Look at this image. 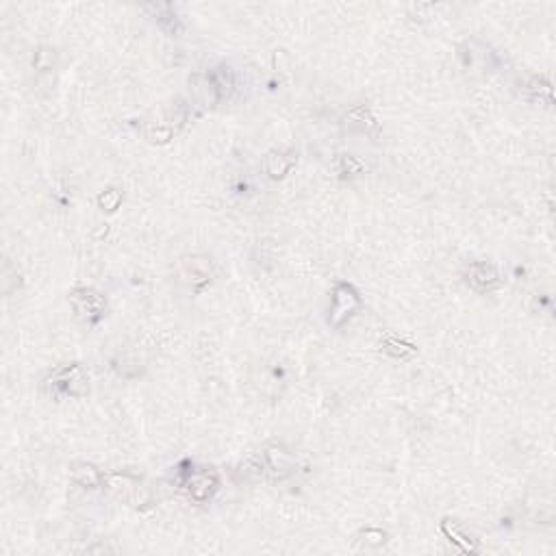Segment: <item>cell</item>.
Instances as JSON below:
<instances>
[{
    "label": "cell",
    "instance_id": "cell-1",
    "mask_svg": "<svg viewBox=\"0 0 556 556\" xmlns=\"http://www.w3.org/2000/svg\"><path fill=\"white\" fill-rule=\"evenodd\" d=\"M359 304H361V300H359L357 291L353 287L345 285V283L337 285L333 291V309H331L333 326H341L343 321L359 309Z\"/></svg>",
    "mask_w": 556,
    "mask_h": 556
},
{
    "label": "cell",
    "instance_id": "cell-2",
    "mask_svg": "<svg viewBox=\"0 0 556 556\" xmlns=\"http://www.w3.org/2000/svg\"><path fill=\"white\" fill-rule=\"evenodd\" d=\"M220 480H218V474L215 472H191V476L187 478V491L189 495L194 497L196 502H204L209 500V497L215 493Z\"/></svg>",
    "mask_w": 556,
    "mask_h": 556
},
{
    "label": "cell",
    "instance_id": "cell-3",
    "mask_svg": "<svg viewBox=\"0 0 556 556\" xmlns=\"http://www.w3.org/2000/svg\"><path fill=\"white\" fill-rule=\"evenodd\" d=\"M467 283L478 291H491L500 285V278H497V272L491 266H487V263H472L470 270H467Z\"/></svg>",
    "mask_w": 556,
    "mask_h": 556
},
{
    "label": "cell",
    "instance_id": "cell-4",
    "mask_svg": "<svg viewBox=\"0 0 556 556\" xmlns=\"http://www.w3.org/2000/svg\"><path fill=\"white\" fill-rule=\"evenodd\" d=\"M72 304H74L78 315H85L90 319H96L102 313V309H105V300L98 294H94V291H87V289L74 291V294H72Z\"/></svg>",
    "mask_w": 556,
    "mask_h": 556
},
{
    "label": "cell",
    "instance_id": "cell-5",
    "mask_svg": "<svg viewBox=\"0 0 556 556\" xmlns=\"http://www.w3.org/2000/svg\"><path fill=\"white\" fill-rule=\"evenodd\" d=\"M102 483L107 485L109 491L124 497V500H131V497H135L141 489L139 480L135 476H129V474H109L102 478Z\"/></svg>",
    "mask_w": 556,
    "mask_h": 556
},
{
    "label": "cell",
    "instance_id": "cell-6",
    "mask_svg": "<svg viewBox=\"0 0 556 556\" xmlns=\"http://www.w3.org/2000/svg\"><path fill=\"white\" fill-rule=\"evenodd\" d=\"M87 387V378H85V374H83V369L78 367V365H72V367H64V369H59L57 372V376H54V387H61L66 394H72V396H76V394H81L76 387Z\"/></svg>",
    "mask_w": 556,
    "mask_h": 556
},
{
    "label": "cell",
    "instance_id": "cell-7",
    "mask_svg": "<svg viewBox=\"0 0 556 556\" xmlns=\"http://www.w3.org/2000/svg\"><path fill=\"white\" fill-rule=\"evenodd\" d=\"M263 459H266V467L274 474V476H285L291 467V459L287 452H283L278 446H270L266 452H263Z\"/></svg>",
    "mask_w": 556,
    "mask_h": 556
},
{
    "label": "cell",
    "instance_id": "cell-8",
    "mask_svg": "<svg viewBox=\"0 0 556 556\" xmlns=\"http://www.w3.org/2000/svg\"><path fill=\"white\" fill-rule=\"evenodd\" d=\"M72 478H74V483H78V485L85 487V489H94V487H98V485L102 483V476L94 470L92 465H87V463L74 465Z\"/></svg>",
    "mask_w": 556,
    "mask_h": 556
},
{
    "label": "cell",
    "instance_id": "cell-9",
    "mask_svg": "<svg viewBox=\"0 0 556 556\" xmlns=\"http://www.w3.org/2000/svg\"><path fill=\"white\" fill-rule=\"evenodd\" d=\"M183 266L194 283H207L211 276V263L204 256H191L189 261H183Z\"/></svg>",
    "mask_w": 556,
    "mask_h": 556
},
{
    "label": "cell",
    "instance_id": "cell-10",
    "mask_svg": "<svg viewBox=\"0 0 556 556\" xmlns=\"http://www.w3.org/2000/svg\"><path fill=\"white\" fill-rule=\"evenodd\" d=\"M294 163H296L294 155H276V153H272L266 159V170H268L270 177L278 179V177H283L285 172H289V167Z\"/></svg>",
    "mask_w": 556,
    "mask_h": 556
},
{
    "label": "cell",
    "instance_id": "cell-11",
    "mask_svg": "<svg viewBox=\"0 0 556 556\" xmlns=\"http://www.w3.org/2000/svg\"><path fill=\"white\" fill-rule=\"evenodd\" d=\"M442 528H444V533L450 537V541H454V543H456L461 550H465V552H474V550H476V548H474V543H472V539L467 537V535H465V533L459 528V526H456L454 521L450 524V519H446V521L442 524Z\"/></svg>",
    "mask_w": 556,
    "mask_h": 556
},
{
    "label": "cell",
    "instance_id": "cell-12",
    "mask_svg": "<svg viewBox=\"0 0 556 556\" xmlns=\"http://www.w3.org/2000/svg\"><path fill=\"white\" fill-rule=\"evenodd\" d=\"M98 202H100L102 211H115V209H118V204L122 202V194L115 191V189H109V191L100 194Z\"/></svg>",
    "mask_w": 556,
    "mask_h": 556
},
{
    "label": "cell",
    "instance_id": "cell-13",
    "mask_svg": "<svg viewBox=\"0 0 556 556\" xmlns=\"http://www.w3.org/2000/svg\"><path fill=\"white\" fill-rule=\"evenodd\" d=\"M341 165H343V170H345L348 174H359L361 170H365V163L359 161V159L353 157V155H343V157H341Z\"/></svg>",
    "mask_w": 556,
    "mask_h": 556
}]
</instances>
